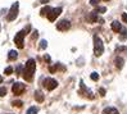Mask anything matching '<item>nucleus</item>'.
I'll use <instances>...</instances> for the list:
<instances>
[{"mask_svg": "<svg viewBox=\"0 0 127 114\" xmlns=\"http://www.w3.org/2000/svg\"><path fill=\"white\" fill-rule=\"evenodd\" d=\"M4 73H5V74H8V76L12 74V73H13V68H12V67H6V68H5V71H4Z\"/></svg>", "mask_w": 127, "mask_h": 114, "instance_id": "23", "label": "nucleus"}, {"mask_svg": "<svg viewBox=\"0 0 127 114\" xmlns=\"http://www.w3.org/2000/svg\"><path fill=\"white\" fill-rule=\"evenodd\" d=\"M86 21L89 22V23H94V22H100V23H104V19H101V18H99L98 17V14L96 13H94V12H91V13H89L87 16H86Z\"/></svg>", "mask_w": 127, "mask_h": 114, "instance_id": "10", "label": "nucleus"}, {"mask_svg": "<svg viewBox=\"0 0 127 114\" xmlns=\"http://www.w3.org/2000/svg\"><path fill=\"white\" fill-rule=\"evenodd\" d=\"M99 3H100V0H90V4L94 5V6H98Z\"/></svg>", "mask_w": 127, "mask_h": 114, "instance_id": "25", "label": "nucleus"}, {"mask_svg": "<svg viewBox=\"0 0 127 114\" xmlns=\"http://www.w3.org/2000/svg\"><path fill=\"white\" fill-rule=\"evenodd\" d=\"M28 31H30V26L26 27L25 29H22V31H19V32L16 35V37H14V44L17 45V48L23 49V46H25V36L27 35Z\"/></svg>", "mask_w": 127, "mask_h": 114, "instance_id": "2", "label": "nucleus"}, {"mask_svg": "<svg viewBox=\"0 0 127 114\" xmlns=\"http://www.w3.org/2000/svg\"><path fill=\"white\" fill-rule=\"evenodd\" d=\"M103 114H119V112L116 108H113V106H108V108L103 110Z\"/></svg>", "mask_w": 127, "mask_h": 114, "instance_id": "13", "label": "nucleus"}, {"mask_svg": "<svg viewBox=\"0 0 127 114\" xmlns=\"http://www.w3.org/2000/svg\"><path fill=\"white\" fill-rule=\"evenodd\" d=\"M37 36H39V32H37V31H33V33H32V39L36 40V39H37Z\"/></svg>", "mask_w": 127, "mask_h": 114, "instance_id": "27", "label": "nucleus"}, {"mask_svg": "<svg viewBox=\"0 0 127 114\" xmlns=\"http://www.w3.org/2000/svg\"><path fill=\"white\" fill-rule=\"evenodd\" d=\"M21 72H23V71H22V67L18 65V67H17V74H21Z\"/></svg>", "mask_w": 127, "mask_h": 114, "instance_id": "29", "label": "nucleus"}, {"mask_svg": "<svg viewBox=\"0 0 127 114\" xmlns=\"http://www.w3.org/2000/svg\"><path fill=\"white\" fill-rule=\"evenodd\" d=\"M121 32H122V35H121V40H125L126 37H127V29H126V28H122V29H121Z\"/></svg>", "mask_w": 127, "mask_h": 114, "instance_id": "20", "label": "nucleus"}, {"mask_svg": "<svg viewBox=\"0 0 127 114\" xmlns=\"http://www.w3.org/2000/svg\"><path fill=\"white\" fill-rule=\"evenodd\" d=\"M103 53H104L103 41L98 35H95L94 36V54H95V57H100Z\"/></svg>", "mask_w": 127, "mask_h": 114, "instance_id": "3", "label": "nucleus"}, {"mask_svg": "<svg viewBox=\"0 0 127 114\" xmlns=\"http://www.w3.org/2000/svg\"><path fill=\"white\" fill-rule=\"evenodd\" d=\"M122 19L127 23V13H123V14H122Z\"/></svg>", "mask_w": 127, "mask_h": 114, "instance_id": "30", "label": "nucleus"}, {"mask_svg": "<svg viewBox=\"0 0 127 114\" xmlns=\"http://www.w3.org/2000/svg\"><path fill=\"white\" fill-rule=\"evenodd\" d=\"M112 29H113L114 32H121V29H122V26H121V23H119L118 21L112 22Z\"/></svg>", "mask_w": 127, "mask_h": 114, "instance_id": "12", "label": "nucleus"}, {"mask_svg": "<svg viewBox=\"0 0 127 114\" xmlns=\"http://www.w3.org/2000/svg\"><path fill=\"white\" fill-rule=\"evenodd\" d=\"M46 46H48L46 40H41V42H40V49H46Z\"/></svg>", "mask_w": 127, "mask_h": 114, "instance_id": "22", "label": "nucleus"}, {"mask_svg": "<svg viewBox=\"0 0 127 114\" xmlns=\"http://www.w3.org/2000/svg\"><path fill=\"white\" fill-rule=\"evenodd\" d=\"M8 58H9L10 60H16V59L18 58V53H17L16 50H10V51H9V55H8Z\"/></svg>", "mask_w": 127, "mask_h": 114, "instance_id": "15", "label": "nucleus"}, {"mask_svg": "<svg viewBox=\"0 0 127 114\" xmlns=\"http://www.w3.org/2000/svg\"><path fill=\"white\" fill-rule=\"evenodd\" d=\"M5 95H6V88L0 87V96H5Z\"/></svg>", "mask_w": 127, "mask_h": 114, "instance_id": "24", "label": "nucleus"}, {"mask_svg": "<svg viewBox=\"0 0 127 114\" xmlns=\"http://www.w3.org/2000/svg\"><path fill=\"white\" fill-rule=\"evenodd\" d=\"M13 105L14 106H22V105H23V103L19 101V100H16V101H13Z\"/></svg>", "mask_w": 127, "mask_h": 114, "instance_id": "26", "label": "nucleus"}, {"mask_svg": "<svg viewBox=\"0 0 127 114\" xmlns=\"http://www.w3.org/2000/svg\"><path fill=\"white\" fill-rule=\"evenodd\" d=\"M105 1H108V0H105Z\"/></svg>", "mask_w": 127, "mask_h": 114, "instance_id": "35", "label": "nucleus"}, {"mask_svg": "<svg viewBox=\"0 0 127 114\" xmlns=\"http://www.w3.org/2000/svg\"><path fill=\"white\" fill-rule=\"evenodd\" d=\"M35 71H36V62H35V59H28L26 65H25V69H23V72H22V76H23V78L26 81L31 82L33 80Z\"/></svg>", "mask_w": 127, "mask_h": 114, "instance_id": "1", "label": "nucleus"}, {"mask_svg": "<svg viewBox=\"0 0 127 114\" xmlns=\"http://www.w3.org/2000/svg\"><path fill=\"white\" fill-rule=\"evenodd\" d=\"M61 13H62V8H53V9L49 12V14H48L46 17H48V19L50 22H54L57 19V17L61 16Z\"/></svg>", "mask_w": 127, "mask_h": 114, "instance_id": "7", "label": "nucleus"}, {"mask_svg": "<svg viewBox=\"0 0 127 114\" xmlns=\"http://www.w3.org/2000/svg\"><path fill=\"white\" fill-rule=\"evenodd\" d=\"M25 90H26V86L23 85V83H21V82L14 83L13 87H12V91H13L14 95H21V94H23Z\"/></svg>", "mask_w": 127, "mask_h": 114, "instance_id": "8", "label": "nucleus"}, {"mask_svg": "<svg viewBox=\"0 0 127 114\" xmlns=\"http://www.w3.org/2000/svg\"><path fill=\"white\" fill-rule=\"evenodd\" d=\"M90 77H91V80H93V81H98V80H99V74L96 73V72H93Z\"/></svg>", "mask_w": 127, "mask_h": 114, "instance_id": "21", "label": "nucleus"}, {"mask_svg": "<svg viewBox=\"0 0 127 114\" xmlns=\"http://www.w3.org/2000/svg\"><path fill=\"white\" fill-rule=\"evenodd\" d=\"M80 87H81V91H80V94H81V95H84V96H86V97H89V99H94L93 92L85 86V83L82 82V81L80 82Z\"/></svg>", "mask_w": 127, "mask_h": 114, "instance_id": "9", "label": "nucleus"}, {"mask_svg": "<svg viewBox=\"0 0 127 114\" xmlns=\"http://www.w3.org/2000/svg\"><path fill=\"white\" fill-rule=\"evenodd\" d=\"M37 113H39V109H37L36 106H31V108L27 110L26 114H37Z\"/></svg>", "mask_w": 127, "mask_h": 114, "instance_id": "18", "label": "nucleus"}, {"mask_svg": "<svg viewBox=\"0 0 127 114\" xmlns=\"http://www.w3.org/2000/svg\"><path fill=\"white\" fill-rule=\"evenodd\" d=\"M99 94H100L101 96H104V95H105V90H104V88H100V90H99Z\"/></svg>", "mask_w": 127, "mask_h": 114, "instance_id": "31", "label": "nucleus"}, {"mask_svg": "<svg viewBox=\"0 0 127 114\" xmlns=\"http://www.w3.org/2000/svg\"><path fill=\"white\" fill-rule=\"evenodd\" d=\"M125 50H127V48H125V46H121V48H117V53H119V51H125Z\"/></svg>", "mask_w": 127, "mask_h": 114, "instance_id": "28", "label": "nucleus"}, {"mask_svg": "<svg viewBox=\"0 0 127 114\" xmlns=\"http://www.w3.org/2000/svg\"><path fill=\"white\" fill-rule=\"evenodd\" d=\"M44 60H45V62H50V57L49 55H45V57H44Z\"/></svg>", "mask_w": 127, "mask_h": 114, "instance_id": "32", "label": "nucleus"}, {"mask_svg": "<svg viewBox=\"0 0 127 114\" xmlns=\"http://www.w3.org/2000/svg\"><path fill=\"white\" fill-rule=\"evenodd\" d=\"M18 8H19V4L16 1V3H13V5L10 6V10L8 13V16H6V19L8 21H14L17 18L18 16Z\"/></svg>", "mask_w": 127, "mask_h": 114, "instance_id": "4", "label": "nucleus"}, {"mask_svg": "<svg viewBox=\"0 0 127 114\" xmlns=\"http://www.w3.org/2000/svg\"><path fill=\"white\" fill-rule=\"evenodd\" d=\"M44 87H45L48 91H53L58 87V81L54 80V78H46V80H44Z\"/></svg>", "mask_w": 127, "mask_h": 114, "instance_id": "5", "label": "nucleus"}, {"mask_svg": "<svg viewBox=\"0 0 127 114\" xmlns=\"http://www.w3.org/2000/svg\"><path fill=\"white\" fill-rule=\"evenodd\" d=\"M3 82V77H1V76H0V83H1Z\"/></svg>", "mask_w": 127, "mask_h": 114, "instance_id": "33", "label": "nucleus"}, {"mask_svg": "<svg viewBox=\"0 0 127 114\" xmlns=\"http://www.w3.org/2000/svg\"><path fill=\"white\" fill-rule=\"evenodd\" d=\"M107 12V8H105V6H96V8H95V10H94V13H96V14H98V13H105Z\"/></svg>", "mask_w": 127, "mask_h": 114, "instance_id": "17", "label": "nucleus"}, {"mask_svg": "<svg viewBox=\"0 0 127 114\" xmlns=\"http://www.w3.org/2000/svg\"><path fill=\"white\" fill-rule=\"evenodd\" d=\"M35 100L37 101V103H42L44 101V95H42V92L41 91H35Z\"/></svg>", "mask_w": 127, "mask_h": 114, "instance_id": "14", "label": "nucleus"}, {"mask_svg": "<svg viewBox=\"0 0 127 114\" xmlns=\"http://www.w3.org/2000/svg\"><path fill=\"white\" fill-rule=\"evenodd\" d=\"M59 67H61V64H59V63H57V64H55V65H53V67H49V71H50L51 73H54V72L58 69Z\"/></svg>", "mask_w": 127, "mask_h": 114, "instance_id": "19", "label": "nucleus"}, {"mask_svg": "<svg viewBox=\"0 0 127 114\" xmlns=\"http://www.w3.org/2000/svg\"><path fill=\"white\" fill-rule=\"evenodd\" d=\"M71 28V22L68 19H62L57 23V29L58 31H68Z\"/></svg>", "mask_w": 127, "mask_h": 114, "instance_id": "6", "label": "nucleus"}, {"mask_svg": "<svg viewBox=\"0 0 127 114\" xmlns=\"http://www.w3.org/2000/svg\"><path fill=\"white\" fill-rule=\"evenodd\" d=\"M50 10H51V8H50V6H48V5H46V6H44V8H42V9L40 10V14H41L42 17H44V16H48Z\"/></svg>", "mask_w": 127, "mask_h": 114, "instance_id": "16", "label": "nucleus"}, {"mask_svg": "<svg viewBox=\"0 0 127 114\" xmlns=\"http://www.w3.org/2000/svg\"><path fill=\"white\" fill-rule=\"evenodd\" d=\"M114 63H116L117 69H122V68H123V64H125V60H123L122 57H117L116 60H114Z\"/></svg>", "mask_w": 127, "mask_h": 114, "instance_id": "11", "label": "nucleus"}, {"mask_svg": "<svg viewBox=\"0 0 127 114\" xmlns=\"http://www.w3.org/2000/svg\"><path fill=\"white\" fill-rule=\"evenodd\" d=\"M0 29H1V26H0Z\"/></svg>", "mask_w": 127, "mask_h": 114, "instance_id": "34", "label": "nucleus"}]
</instances>
